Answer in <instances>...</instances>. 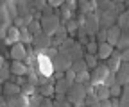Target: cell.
Returning <instances> with one entry per match:
<instances>
[{
  "instance_id": "cell-1",
  "label": "cell",
  "mask_w": 129,
  "mask_h": 107,
  "mask_svg": "<svg viewBox=\"0 0 129 107\" xmlns=\"http://www.w3.org/2000/svg\"><path fill=\"white\" fill-rule=\"evenodd\" d=\"M86 96H88V93H86V86H84V84H81V82L72 84L70 89H68V93H67V100H68L70 103H74L75 107L84 105Z\"/></svg>"
},
{
  "instance_id": "cell-2",
  "label": "cell",
  "mask_w": 129,
  "mask_h": 107,
  "mask_svg": "<svg viewBox=\"0 0 129 107\" xmlns=\"http://www.w3.org/2000/svg\"><path fill=\"white\" fill-rule=\"evenodd\" d=\"M36 64H38V71L43 75V77H52V73L56 71V70H54L52 59L47 57V55L41 54V52L36 54Z\"/></svg>"
},
{
  "instance_id": "cell-3",
  "label": "cell",
  "mask_w": 129,
  "mask_h": 107,
  "mask_svg": "<svg viewBox=\"0 0 129 107\" xmlns=\"http://www.w3.org/2000/svg\"><path fill=\"white\" fill-rule=\"evenodd\" d=\"M61 18H59V14H54V16H48V18H41V29H43V32H47L48 36H54L59 27H61Z\"/></svg>"
},
{
  "instance_id": "cell-4",
  "label": "cell",
  "mask_w": 129,
  "mask_h": 107,
  "mask_svg": "<svg viewBox=\"0 0 129 107\" xmlns=\"http://www.w3.org/2000/svg\"><path fill=\"white\" fill-rule=\"evenodd\" d=\"M84 27H86V32H88V36H90V41H93V38L97 36V32L101 30L99 16H97V14H93V13L86 14V23H84Z\"/></svg>"
},
{
  "instance_id": "cell-5",
  "label": "cell",
  "mask_w": 129,
  "mask_h": 107,
  "mask_svg": "<svg viewBox=\"0 0 129 107\" xmlns=\"http://www.w3.org/2000/svg\"><path fill=\"white\" fill-rule=\"evenodd\" d=\"M111 71H109V68H108V64H99L93 71H91V84L93 86H101V84H104L106 82V79H108V75H109Z\"/></svg>"
},
{
  "instance_id": "cell-6",
  "label": "cell",
  "mask_w": 129,
  "mask_h": 107,
  "mask_svg": "<svg viewBox=\"0 0 129 107\" xmlns=\"http://www.w3.org/2000/svg\"><path fill=\"white\" fill-rule=\"evenodd\" d=\"M52 63H54V70H56V71H68V70L72 68V64H74V61L70 59L68 54L59 52L57 57L52 61Z\"/></svg>"
},
{
  "instance_id": "cell-7",
  "label": "cell",
  "mask_w": 129,
  "mask_h": 107,
  "mask_svg": "<svg viewBox=\"0 0 129 107\" xmlns=\"http://www.w3.org/2000/svg\"><path fill=\"white\" fill-rule=\"evenodd\" d=\"M32 45H34V48H36L38 52L47 50V48L52 47V36H48L47 32H40V34L34 36V39H32Z\"/></svg>"
},
{
  "instance_id": "cell-8",
  "label": "cell",
  "mask_w": 129,
  "mask_h": 107,
  "mask_svg": "<svg viewBox=\"0 0 129 107\" xmlns=\"http://www.w3.org/2000/svg\"><path fill=\"white\" fill-rule=\"evenodd\" d=\"M117 14L113 13V11H102L99 14V22H101V29H111V27H115V22H117Z\"/></svg>"
},
{
  "instance_id": "cell-9",
  "label": "cell",
  "mask_w": 129,
  "mask_h": 107,
  "mask_svg": "<svg viewBox=\"0 0 129 107\" xmlns=\"http://www.w3.org/2000/svg\"><path fill=\"white\" fill-rule=\"evenodd\" d=\"M9 55H11L13 61H23V63H25V59H27V48H25V45L22 41L16 43V45H13Z\"/></svg>"
},
{
  "instance_id": "cell-10",
  "label": "cell",
  "mask_w": 129,
  "mask_h": 107,
  "mask_svg": "<svg viewBox=\"0 0 129 107\" xmlns=\"http://www.w3.org/2000/svg\"><path fill=\"white\" fill-rule=\"evenodd\" d=\"M115 75H117V84L127 86L129 84V63H122Z\"/></svg>"
},
{
  "instance_id": "cell-11",
  "label": "cell",
  "mask_w": 129,
  "mask_h": 107,
  "mask_svg": "<svg viewBox=\"0 0 129 107\" xmlns=\"http://www.w3.org/2000/svg\"><path fill=\"white\" fill-rule=\"evenodd\" d=\"M9 66H11V73L14 77H25L27 71H29V66L23 63V61H13Z\"/></svg>"
},
{
  "instance_id": "cell-12",
  "label": "cell",
  "mask_w": 129,
  "mask_h": 107,
  "mask_svg": "<svg viewBox=\"0 0 129 107\" xmlns=\"http://www.w3.org/2000/svg\"><path fill=\"white\" fill-rule=\"evenodd\" d=\"M120 64H122V52L120 50H115L113 55L108 59V68H109L111 73H117V70L120 68Z\"/></svg>"
},
{
  "instance_id": "cell-13",
  "label": "cell",
  "mask_w": 129,
  "mask_h": 107,
  "mask_svg": "<svg viewBox=\"0 0 129 107\" xmlns=\"http://www.w3.org/2000/svg\"><path fill=\"white\" fill-rule=\"evenodd\" d=\"M29 102H30V98L29 96H25V95H16V96H11V98H7V105L9 107H29Z\"/></svg>"
},
{
  "instance_id": "cell-14",
  "label": "cell",
  "mask_w": 129,
  "mask_h": 107,
  "mask_svg": "<svg viewBox=\"0 0 129 107\" xmlns=\"http://www.w3.org/2000/svg\"><path fill=\"white\" fill-rule=\"evenodd\" d=\"M4 43H7V45H16V43H20V29L18 27H11V29H7V38L4 39Z\"/></svg>"
},
{
  "instance_id": "cell-15",
  "label": "cell",
  "mask_w": 129,
  "mask_h": 107,
  "mask_svg": "<svg viewBox=\"0 0 129 107\" xmlns=\"http://www.w3.org/2000/svg\"><path fill=\"white\" fill-rule=\"evenodd\" d=\"M2 93H4V96L11 98V96L20 95V93H22V87H20L18 84H14V82H6V84H4V89H2Z\"/></svg>"
},
{
  "instance_id": "cell-16",
  "label": "cell",
  "mask_w": 129,
  "mask_h": 107,
  "mask_svg": "<svg viewBox=\"0 0 129 107\" xmlns=\"http://www.w3.org/2000/svg\"><path fill=\"white\" fill-rule=\"evenodd\" d=\"M120 36H122V30H120V27H111V29H108V43L111 45V47H117V43H118V39H120Z\"/></svg>"
},
{
  "instance_id": "cell-17",
  "label": "cell",
  "mask_w": 129,
  "mask_h": 107,
  "mask_svg": "<svg viewBox=\"0 0 129 107\" xmlns=\"http://www.w3.org/2000/svg\"><path fill=\"white\" fill-rule=\"evenodd\" d=\"M113 52H115V48H113L109 43H101V45H99V52H97V57L108 61V59L113 55Z\"/></svg>"
},
{
  "instance_id": "cell-18",
  "label": "cell",
  "mask_w": 129,
  "mask_h": 107,
  "mask_svg": "<svg viewBox=\"0 0 129 107\" xmlns=\"http://www.w3.org/2000/svg\"><path fill=\"white\" fill-rule=\"evenodd\" d=\"M0 18H2V29H11V27H13L11 23H14V20H13V16H9L6 2H2V9H0Z\"/></svg>"
},
{
  "instance_id": "cell-19",
  "label": "cell",
  "mask_w": 129,
  "mask_h": 107,
  "mask_svg": "<svg viewBox=\"0 0 129 107\" xmlns=\"http://www.w3.org/2000/svg\"><path fill=\"white\" fill-rule=\"evenodd\" d=\"M95 93H97V98H99L101 102H102V100H108L109 95H111V87H108L106 84H101V86H97Z\"/></svg>"
},
{
  "instance_id": "cell-20",
  "label": "cell",
  "mask_w": 129,
  "mask_h": 107,
  "mask_svg": "<svg viewBox=\"0 0 129 107\" xmlns=\"http://www.w3.org/2000/svg\"><path fill=\"white\" fill-rule=\"evenodd\" d=\"M38 93L45 98H50L52 95H56V86L52 84H45V86H38Z\"/></svg>"
},
{
  "instance_id": "cell-21",
  "label": "cell",
  "mask_w": 129,
  "mask_h": 107,
  "mask_svg": "<svg viewBox=\"0 0 129 107\" xmlns=\"http://www.w3.org/2000/svg\"><path fill=\"white\" fill-rule=\"evenodd\" d=\"M70 82L67 79H59L56 82V95H64V93H68V89H70Z\"/></svg>"
},
{
  "instance_id": "cell-22",
  "label": "cell",
  "mask_w": 129,
  "mask_h": 107,
  "mask_svg": "<svg viewBox=\"0 0 129 107\" xmlns=\"http://www.w3.org/2000/svg\"><path fill=\"white\" fill-rule=\"evenodd\" d=\"M117 27H120V30H125V29L129 27V11H124L122 14H118Z\"/></svg>"
},
{
  "instance_id": "cell-23",
  "label": "cell",
  "mask_w": 129,
  "mask_h": 107,
  "mask_svg": "<svg viewBox=\"0 0 129 107\" xmlns=\"http://www.w3.org/2000/svg\"><path fill=\"white\" fill-rule=\"evenodd\" d=\"M38 93V89H36V86L34 84H30V82H25L23 86H22V95H25V96H34Z\"/></svg>"
},
{
  "instance_id": "cell-24",
  "label": "cell",
  "mask_w": 129,
  "mask_h": 107,
  "mask_svg": "<svg viewBox=\"0 0 129 107\" xmlns=\"http://www.w3.org/2000/svg\"><path fill=\"white\" fill-rule=\"evenodd\" d=\"M9 73H11V66H7V63L2 57V71H0V80H2V84L9 82Z\"/></svg>"
},
{
  "instance_id": "cell-25",
  "label": "cell",
  "mask_w": 129,
  "mask_h": 107,
  "mask_svg": "<svg viewBox=\"0 0 129 107\" xmlns=\"http://www.w3.org/2000/svg\"><path fill=\"white\" fill-rule=\"evenodd\" d=\"M72 70H74L75 73H83V71H86V70H88V66H86V61H84V59H77V61H74Z\"/></svg>"
},
{
  "instance_id": "cell-26",
  "label": "cell",
  "mask_w": 129,
  "mask_h": 107,
  "mask_svg": "<svg viewBox=\"0 0 129 107\" xmlns=\"http://www.w3.org/2000/svg\"><path fill=\"white\" fill-rule=\"evenodd\" d=\"M32 39H34V36L30 34V30L27 29V27H23V29H20V41L25 45V43H32Z\"/></svg>"
},
{
  "instance_id": "cell-27",
  "label": "cell",
  "mask_w": 129,
  "mask_h": 107,
  "mask_svg": "<svg viewBox=\"0 0 129 107\" xmlns=\"http://www.w3.org/2000/svg\"><path fill=\"white\" fill-rule=\"evenodd\" d=\"M27 29L30 30V34H32V36H36V34L43 32V29H41V20H34V22H32Z\"/></svg>"
},
{
  "instance_id": "cell-28",
  "label": "cell",
  "mask_w": 129,
  "mask_h": 107,
  "mask_svg": "<svg viewBox=\"0 0 129 107\" xmlns=\"http://www.w3.org/2000/svg\"><path fill=\"white\" fill-rule=\"evenodd\" d=\"M59 18H61V22H64V23L70 22V20H72V11H70L67 6H63L61 11H59Z\"/></svg>"
},
{
  "instance_id": "cell-29",
  "label": "cell",
  "mask_w": 129,
  "mask_h": 107,
  "mask_svg": "<svg viewBox=\"0 0 129 107\" xmlns=\"http://www.w3.org/2000/svg\"><path fill=\"white\" fill-rule=\"evenodd\" d=\"M117 47H118L120 52L127 50V48H129V36H125V34L122 32V36H120V39H118V43H117Z\"/></svg>"
},
{
  "instance_id": "cell-30",
  "label": "cell",
  "mask_w": 129,
  "mask_h": 107,
  "mask_svg": "<svg viewBox=\"0 0 129 107\" xmlns=\"http://www.w3.org/2000/svg\"><path fill=\"white\" fill-rule=\"evenodd\" d=\"M84 61H86V66L91 68V70H95L97 66H99V61H97V57L91 55V54H86V55H84Z\"/></svg>"
},
{
  "instance_id": "cell-31",
  "label": "cell",
  "mask_w": 129,
  "mask_h": 107,
  "mask_svg": "<svg viewBox=\"0 0 129 107\" xmlns=\"http://www.w3.org/2000/svg\"><path fill=\"white\" fill-rule=\"evenodd\" d=\"M64 27H67V30H68L70 36H75V29H79V22L77 20H70V22L64 23Z\"/></svg>"
},
{
  "instance_id": "cell-32",
  "label": "cell",
  "mask_w": 129,
  "mask_h": 107,
  "mask_svg": "<svg viewBox=\"0 0 129 107\" xmlns=\"http://www.w3.org/2000/svg\"><path fill=\"white\" fill-rule=\"evenodd\" d=\"M43 98H45V96H41L40 93H36L34 96H30L29 107H41V103H43Z\"/></svg>"
},
{
  "instance_id": "cell-33",
  "label": "cell",
  "mask_w": 129,
  "mask_h": 107,
  "mask_svg": "<svg viewBox=\"0 0 129 107\" xmlns=\"http://www.w3.org/2000/svg\"><path fill=\"white\" fill-rule=\"evenodd\" d=\"M64 79H67L70 84H75V82H77V73H75V71L70 68L68 71H64Z\"/></svg>"
},
{
  "instance_id": "cell-34",
  "label": "cell",
  "mask_w": 129,
  "mask_h": 107,
  "mask_svg": "<svg viewBox=\"0 0 129 107\" xmlns=\"http://www.w3.org/2000/svg\"><path fill=\"white\" fill-rule=\"evenodd\" d=\"M86 52L88 54H97V52H99V45H97L95 41H88V45H86Z\"/></svg>"
},
{
  "instance_id": "cell-35",
  "label": "cell",
  "mask_w": 129,
  "mask_h": 107,
  "mask_svg": "<svg viewBox=\"0 0 129 107\" xmlns=\"http://www.w3.org/2000/svg\"><path fill=\"white\" fill-rule=\"evenodd\" d=\"M97 39H99V45L101 43H108V30L106 29H101L99 32H97Z\"/></svg>"
},
{
  "instance_id": "cell-36",
  "label": "cell",
  "mask_w": 129,
  "mask_h": 107,
  "mask_svg": "<svg viewBox=\"0 0 129 107\" xmlns=\"http://www.w3.org/2000/svg\"><path fill=\"white\" fill-rule=\"evenodd\" d=\"M97 102H101L99 98H97V95H88L86 100H84V105H86V107H93Z\"/></svg>"
},
{
  "instance_id": "cell-37",
  "label": "cell",
  "mask_w": 129,
  "mask_h": 107,
  "mask_svg": "<svg viewBox=\"0 0 129 107\" xmlns=\"http://www.w3.org/2000/svg\"><path fill=\"white\" fill-rule=\"evenodd\" d=\"M104 84H106L108 87H113V86H115V84H117V75H115V73H109Z\"/></svg>"
},
{
  "instance_id": "cell-38",
  "label": "cell",
  "mask_w": 129,
  "mask_h": 107,
  "mask_svg": "<svg viewBox=\"0 0 129 107\" xmlns=\"http://www.w3.org/2000/svg\"><path fill=\"white\" fill-rule=\"evenodd\" d=\"M120 89H122V86H120V84H115V86L111 87V95L115 96V98H117V96H120V95H122V93H120Z\"/></svg>"
},
{
  "instance_id": "cell-39",
  "label": "cell",
  "mask_w": 129,
  "mask_h": 107,
  "mask_svg": "<svg viewBox=\"0 0 129 107\" xmlns=\"http://www.w3.org/2000/svg\"><path fill=\"white\" fill-rule=\"evenodd\" d=\"M120 107H129V87L125 89V93H124V103H120Z\"/></svg>"
},
{
  "instance_id": "cell-40",
  "label": "cell",
  "mask_w": 129,
  "mask_h": 107,
  "mask_svg": "<svg viewBox=\"0 0 129 107\" xmlns=\"http://www.w3.org/2000/svg\"><path fill=\"white\" fill-rule=\"evenodd\" d=\"M48 6H50V7H59V6H64V2H63V0H50Z\"/></svg>"
},
{
  "instance_id": "cell-41",
  "label": "cell",
  "mask_w": 129,
  "mask_h": 107,
  "mask_svg": "<svg viewBox=\"0 0 129 107\" xmlns=\"http://www.w3.org/2000/svg\"><path fill=\"white\" fill-rule=\"evenodd\" d=\"M64 6H67L70 11H74V9L77 7V2H75V0H70V2H64Z\"/></svg>"
},
{
  "instance_id": "cell-42",
  "label": "cell",
  "mask_w": 129,
  "mask_h": 107,
  "mask_svg": "<svg viewBox=\"0 0 129 107\" xmlns=\"http://www.w3.org/2000/svg\"><path fill=\"white\" fill-rule=\"evenodd\" d=\"M41 107H54V102H52L50 98H43V103H41Z\"/></svg>"
},
{
  "instance_id": "cell-43",
  "label": "cell",
  "mask_w": 129,
  "mask_h": 107,
  "mask_svg": "<svg viewBox=\"0 0 129 107\" xmlns=\"http://www.w3.org/2000/svg\"><path fill=\"white\" fill-rule=\"evenodd\" d=\"M122 63H129V48L122 52Z\"/></svg>"
},
{
  "instance_id": "cell-44",
  "label": "cell",
  "mask_w": 129,
  "mask_h": 107,
  "mask_svg": "<svg viewBox=\"0 0 129 107\" xmlns=\"http://www.w3.org/2000/svg\"><path fill=\"white\" fill-rule=\"evenodd\" d=\"M54 107H70V103H68V102H57V100H56V102H54Z\"/></svg>"
},
{
  "instance_id": "cell-45",
  "label": "cell",
  "mask_w": 129,
  "mask_h": 107,
  "mask_svg": "<svg viewBox=\"0 0 129 107\" xmlns=\"http://www.w3.org/2000/svg\"><path fill=\"white\" fill-rule=\"evenodd\" d=\"M101 105H102V107H111V100H102Z\"/></svg>"
},
{
  "instance_id": "cell-46",
  "label": "cell",
  "mask_w": 129,
  "mask_h": 107,
  "mask_svg": "<svg viewBox=\"0 0 129 107\" xmlns=\"http://www.w3.org/2000/svg\"><path fill=\"white\" fill-rule=\"evenodd\" d=\"M111 107H120V102H118L117 98H113V100H111Z\"/></svg>"
}]
</instances>
